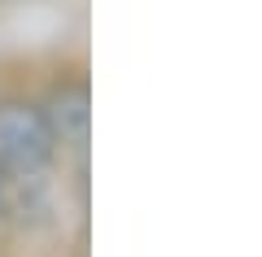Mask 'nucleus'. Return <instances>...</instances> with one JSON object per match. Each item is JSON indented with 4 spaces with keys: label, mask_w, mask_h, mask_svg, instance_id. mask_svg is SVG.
Here are the masks:
<instances>
[{
    "label": "nucleus",
    "mask_w": 262,
    "mask_h": 257,
    "mask_svg": "<svg viewBox=\"0 0 262 257\" xmlns=\"http://www.w3.org/2000/svg\"><path fill=\"white\" fill-rule=\"evenodd\" d=\"M57 161V135L48 127L44 109L27 96L0 101V183L9 188H35Z\"/></svg>",
    "instance_id": "f257e3e1"
},
{
    "label": "nucleus",
    "mask_w": 262,
    "mask_h": 257,
    "mask_svg": "<svg viewBox=\"0 0 262 257\" xmlns=\"http://www.w3.org/2000/svg\"><path fill=\"white\" fill-rule=\"evenodd\" d=\"M57 135V148H75L83 153L88 148V127H92V109H88V87L83 83H61L48 105H39Z\"/></svg>",
    "instance_id": "f03ea898"
},
{
    "label": "nucleus",
    "mask_w": 262,
    "mask_h": 257,
    "mask_svg": "<svg viewBox=\"0 0 262 257\" xmlns=\"http://www.w3.org/2000/svg\"><path fill=\"white\" fill-rule=\"evenodd\" d=\"M0 214H5V183H0Z\"/></svg>",
    "instance_id": "7ed1b4c3"
}]
</instances>
